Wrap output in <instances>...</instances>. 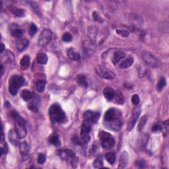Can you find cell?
<instances>
[{"label": "cell", "mask_w": 169, "mask_h": 169, "mask_svg": "<svg viewBox=\"0 0 169 169\" xmlns=\"http://www.w3.org/2000/svg\"><path fill=\"white\" fill-rule=\"evenodd\" d=\"M48 115L50 120L54 123H63L66 119V115L65 112L61 107L60 104L57 103L53 104L50 107L48 111Z\"/></svg>", "instance_id": "1"}, {"label": "cell", "mask_w": 169, "mask_h": 169, "mask_svg": "<svg viewBox=\"0 0 169 169\" xmlns=\"http://www.w3.org/2000/svg\"><path fill=\"white\" fill-rule=\"evenodd\" d=\"M11 116L14 120L15 130L20 139L24 138L27 134V130L25 125V120L19 116V114L14 111L11 113Z\"/></svg>", "instance_id": "2"}, {"label": "cell", "mask_w": 169, "mask_h": 169, "mask_svg": "<svg viewBox=\"0 0 169 169\" xmlns=\"http://www.w3.org/2000/svg\"><path fill=\"white\" fill-rule=\"evenodd\" d=\"M24 83V79L22 75H15L9 80V91L12 95H16L19 88Z\"/></svg>", "instance_id": "3"}, {"label": "cell", "mask_w": 169, "mask_h": 169, "mask_svg": "<svg viewBox=\"0 0 169 169\" xmlns=\"http://www.w3.org/2000/svg\"><path fill=\"white\" fill-rule=\"evenodd\" d=\"M99 137L101 141V145L104 149H111L115 145V138L111 133L104 131H100L99 133Z\"/></svg>", "instance_id": "4"}, {"label": "cell", "mask_w": 169, "mask_h": 169, "mask_svg": "<svg viewBox=\"0 0 169 169\" xmlns=\"http://www.w3.org/2000/svg\"><path fill=\"white\" fill-rule=\"evenodd\" d=\"M122 113L120 110L116 108H110L105 112L104 116V123L115 122L122 120Z\"/></svg>", "instance_id": "5"}, {"label": "cell", "mask_w": 169, "mask_h": 169, "mask_svg": "<svg viewBox=\"0 0 169 169\" xmlns=\"http://www.w3.org/2000/svg\"><path fill=\"white\" fill-rule=\"evenodd\" d=\"M92 124L90 122L84 120L81 130V134H80V139H81V144L84 145L85 143H87L90 141L91 137L89 133L91 130V126Z\"/></svg>", "instance_id": "6"}, {"label": "cell", "mask_w": 169, "mask_h": 169, "mask_svg": "<svg viewBox=\"0 0 169 169\" xmlns=\"http://www.w3.org/2000/svg\"><path fill=\"white\" fill-rule=\"evenodd\" d=\"M95 71L97 75L104 79L112 80L116 78V74L104 66H98L96 67Z\"/></svg>", "instance_id": "7"}, {"label": "cell", "mask_w": 169, "mask_h": 169, "mask_svg": "<svg viewBox=\"0 0 169 169\" xmlns=\"http://www.w3.org/2000/svg\"><path fill=\"white\" fill-rule=\"evenodd\" d=\"M52 39V32L48 28H44L42 31L39 36L38 44L41 47H44L47 45L51 41Z\"/></svg>", "instance_id": "8"}, {"label": "cell", "mask_w": 169, "mask_h": 169, "mask_svg": "<svg viewBox=\"0 0 169 169\" xmlns=\"http://www.w3.org/2000/svg\"><path fill=\"white\" fill-rule=\"evenodd\" d=\"M142 58L148 66L152 67H159L161 64L158 59L150 52H143L142 54Z\"/></svg>", "instance_id": "9"}, {"label": "cell", "mask_w": 169, "mask_h": 169, "mask_svg": "<svg viewBox=\"0 0 169 169\" xmlns=\"http://www.w3.org/2000/svg\"><path fill=\"white\" fill-rule=\"evenodd\" d=\"M141 107L137 105L133 109L132 115L131 116L130 119L129 120L128 127H127V130H128V131H131L134 128L139 116L141 115Z\"/></svg>", "instance_id": "10"}, {"label": "cell", "mask_w": 169, "mask_h": 169, "mask_svg": "<svg viewBox=\"0 0 169 169\" xmlns=\"http://www.w3.org/2000/svg\"><path fill=\"white\" fill-rule=\"evenodd\" d=\"M57 155L60 157L62 160H66V161H69L75 157V152L71 149H60L57 151Z\"/></svg>", "instance_id": "11"}, {"label": "cell", "mask_w": 169, "mask_h": 169, "mask_svg": "<svg viewBox=\"0 0 169 169\" xmlns=\"http://www.w3.org/2000/svg\"><path fill=\"white\" fill-rule=\"evenodd\" d=\"M100 117V113L99 112H93L92 111H87L83 114L84 120L90 122L92 124L98 121Z\"/></svg>", "instance_id": "12"}, {"label": "cell", "mask_w": 169, "mask_h": 169, "mask_svg": "<svg viewBox=\"0 0 169 169\" xmlns=\"http://www.w3.org/2000/svg\"><path fill=\"white\" fill-rule=\"evenodd\" d=\"M2 62L5 63H10L15 60V55L10 50H5L2 53Z\"/></svg>", "instance_id": "13"}, {"label": "cell", "mask_w": 169, "mask_h": 169, "mask_svg": "<svg viewBox=\"0 0 169 169\" xmlns=\"http://www.w3.org/2000/svg\"><path fill=\"white\" fill-rule=\"evenodd\" d=\"M148 141H149V135L145 133H142L140 136H139L137 140V146L139 147V149H144Z\"/></svg>", "instance_id": "14"}, {"label": "cell", "mask_w": 169, "mask_h": 169, "mask_svg": "<svg viewBox=\"0 0 169 169\" xmlns=\"http://www.w3.org/2000/svg\"><path fill=\"white\" fill-rule=\"evenodd\" d=\"M129 161V156L128 153L126 151H123L121 153L119 159V165H118V168L123 169L126 168V167L128 165V163Z\"/></svg>", "instance_id": "15"}, {"label": "cell", "mask_w": 169, "mask_h": 169, "mask_svg": "<svg viewBox=\"0 0 169 169\" xmlns=\"http://www.w3.org/2000/svg\"><path fill=\"white\" fill-rule=\"evenodd\" d=\"M19 152L21 155L23 157H27L30 152V147L27 142H22L19 144Z\"/></svg>", "instance_id": "16"}, {"label": "cell", "mask_w": 169, "mask_h": 169, "mask_svg": "<svg viewBox=\"0 0 169 169\" xmlns=\"http://www.w3.org/2000/svg\"><path fill=\"white\" fill-rule=\"evenodd\" d=\"M8 137H9V140L12 143L13 145L17 146L18 145L19 139H20L18 136L17 133H16L15 130H10L9 133H8Z\"/></svg>", "instance_id": "17"}, {"label": "cell", "mask_w": 169, "mask_h": 169, "mask_svg": "<svg viewBox=\"0 0 169 169\" xmlns=\"http://www.w3.org/2000/svg\"><path fill=\"white\" fill-rule=\"evenodd\" d=\"M28 45V40L25 39H19L16 42V48L20 52H22L26 49L27 48Z\"/></svg>", "instance_id": "18"}, {"label": "cell", "mask_w": 169, "mask_h": 169, "mask_svg": "<svg viewBox=\"0 0 169 169\" xmlns=\"http://www.w3.org/2000/svg\"><path fill=\"white\" fill-rule=\"evenodd\" d=\"M115 91L111 87H106L103 91V95L105 98L108 101L112 100L114 96H115Z\"/></svg>", "instance_id": "19"}, {"label": "cell", "mask_w": 169, "mask_h": 169, "mask_svg": "<svg viewBox=\"0 0 169 169\" xmlns=\"http://www.w3.org/2000/svg\"><path fill=\"white\" fill-rule=\"evenodd\" d=\"M30 65V57L28 55H25L20 61V68L22 70L28 69Z\"/></svg>", "instance_id": "20"}, {"label": "cell", "mask_w": 169, "mask_h": 169, "mask_svg": "<svg viewBox=\"0 0 169 169\" xmlns=\"http://www.w3.org/2000/svg\"><path fill=\"white\" fill-rule=\"evenodd\" d=\"M67 56H68L71 60H79L80 59V57H81L80 56L79 53L73 48H70L67 50Z\"/></svg>", "instance_id": "21"}, {"label": "cell", "mask_w": 169, "mask_h": 169, "mask_svg": "<svg viewBox=\"0 0 169 169\" xmlns=\"http://www.w3.org/2000/svg\"><path fill=\"white\" fill-rule=\"evenodd\" d=\"M9 9L11 13H12L15 17H23L25 15L23 9H19V8L15 6H10L9 7Z\"/></svg>", "instance_id": "22"}, {"label": "cell", "mask_w": 169, "mask_h": 169, "mask_svg": "<svg viewBox=\"0 0 169 169\" xmlns=\"http://www.w3.org/2000/svg\"><path fill=\"white\" fill-rule=\"evenodd\" d=\"M134 62V60L132 57L129 56L124 61H122V63L120 64V67L122 69H126L128 68L130 66L133 65Z\"/></svg>", "instance_id": "23"}, {"label": "cell", "mask_w": 169, "mask_h": 169, "mask_svg": "<svg viewBox=\"0 0 169 169\" xmlns=\"http://www.w3.org/2000/svg\"><path fill=\"white\" fill-rule=\"evenodd\" d=\"M126 56V53L122 51H117L113 55L112 62L113 63L116 64L118 62H119L121 60L124 58Z\"/></svg>", "instance_id": "24"}, {"label": "cell", "mask_w": 169, "mask_h": 169, "mask_svg": "<svg viewBox=\"0 0 169 169\" xmlns=\"http://www.w3.org/2000/svg\"><path fill=\"white\" fill-rule=\"evenodd\" d=\"M112 100H115V103H116L118 104H122L124 103L125 98L123 95L122 94V92L118 91L115 92V96H114V98Z\"/></svg>", "instance_id": "25"}, {"label": "cell", "mask_w": 169, "mask_h": 169, "mask_svg": "<svg viewBox=\"0 0 169 169\" xmlns=\"http://www.w3.org/2000/svg\"><path fill=\"white\" fill-rule=\"evenodd\" d=\"M21 96L22 97V99L24 101H29L33 99L34 95L31 91L27 89H24L21 92Z\"/></svg>", "instance_id": "26"}, {"label": "cell", "mask_w": 169, "mask_h": 169, "mask_svg": "<svg viewBox=\"0 0 169 169\" xmlns=\"http://www.w3.org/2000/svg\"><path fill=\"white\" fill-rule=\"evenodd\" d=\"M49 141L50 143H51V144L56 146V147H59L61 145L60 138H59L58 135L56 133H53L50 136Z\"/></svg>", "instance_id": "27"}, {"label": "cell", "mask_w": 169, "mask_h": 169, "mask_svg": "<svg viewBox=\"0 0 169 169\" xmlns=\"http://www.w3.org/2000/svg\"><path fill=\"white\" fill-rule=\"evenodd\" d=\"M36 62L39 64L45 65L48 62V56L44 53H40L36 56Z\"/></svg>", "instance_id": "28"}, {"label": "cell", "mask_w": 169, "mask_h": 169, "mask_svg": "<svg viewBox=\"0 0 169 169\" xmlns=\"http://www.w3.org/2000/svg\"><path fill=\"white\" fill-rule=\"evenodd\" d=\"M77 82L79 84V85L83 87H87L88 83L87 81L86 77L83 74L79 75L77 77Z\"/></svg>", "instance_id": "29"}, {"label": "cell", "mask_w": 169, "mask_h": 169, "mask_svg": "<svg viewBox=\"0 0 169 169\" xmlns=\"http://www.w3.org/2000/svg\"><path fill=\"white\" fill-rule=\"evenodd\" d=\"M45 86H46V81L44 79H39L37 80L36 82V88L37 91L42 92L45 89Z\"/></svg>", "instance_id": "30"}, {"label": "cell", "mask_w": 169, "mask_h": 169, "mask_svg": "<svg viewBox=\"0 0 169 169\" xmlns=\"http://www.w3.org/2000/svg\"><path fill=\"white\" fill-rule=\"evenodd\" d=\"M97 35V30L96 28L89 27L88 30V36L91 40L95 42L96 40V38Z\"/></svg>", "instance_id": "31"}, {"label": "cell", "mask_w": 169, "mask_h": 169, "mask_svg": "<svg viewBox=\"0 0 169 169\" xmlns=\"http://www.w3.org/2000/svg\"><path fill=\"white\" fill-rule=\"evenodd\" d=\"M147 120H148V117H147V115H144V116H143L141 117L140 121H139V124L137 126V130H138V132H141V131L143 129L145 125L147 123Z\"/></svg>", "instance_id": "32"}, {"label": "cell", "mask_w": 169, "mask_h": 169, "mask_svg": "<svg viewBox=\"0 0 169 169\" xmlns=\"http://www.w3.org/2000/svg\"><path fill=\"white\" fill-rule=\"evenodd\" d=\"M105 159L110 164H113L115 162V155L112 153H107L105 155Z\"/></svg>", "instance_id": "33"}, {"label": "cell", "mask_w": 169, "mask_h": 169, "mask_svg": "<svg viewBox=\"0 0 169 169\" xmlns=\"http://www.w3.org/2000/svg\"><path fill=\"white\" fill-rule=\"evenodd\" d=\"M167 81H166V79L164 77H160V80L157 83V91H161L163 90V88L166 86Z\"/></svg>", "instance_id": "34"}, {"label": "cell", "mask_w": 169, "mask_h": 169, "mask_svg": "<svg viewBox=\"0 0 169 169\" xmlns=\"http://www.w3.org/2000/svg\"><path fill=\"white\" fill-rule=\"evenodd\" d=\"M11 35L13 37L17 38V39H20V38L23 36V32L20 28H16V29H14L13 31H12Z\"/></svg>", "instance_id": "35"}, {"label": "cell", "mask_w": 169, "mask_h": 169, "mask_svg": "<svg viewBox=\"0 0 169 169\" xmlns=\"http://www.w3.org/2000/svg\"><path fill=\"white\" fill-rule=\"evenodd\" d=\"M151 130H152V132L154 133L160 132L163 130V127L160 124H158V123L155 124L154 125H153V126H152Z\"/></svg>", "instance_id": "36"}, {"label": "cell", "mask_w": 169, "mask_h": 169, "mask_svg": "<svg viewBox=\"0 0 169 169\" xmlns=\"http://www.w3.org/2000/svg\"><path fill=\"white\" fill-rule=\"evenodd\" d=\"M93 166L96 168H103V162L101 159L97 158L95 159V161L93 162Z\"/></svg>", "instance_id": "37"}, {"label": "cell", "mask_w": 169, "mask_h": 169, "mask_svg": "<svg viewBox=\"0 0 169 169\" xmlns=\"http://www.w3.org/2000/svg\"><path fill=\"white\" fill-rule=\"evenodd\" d=\"M62 40L66 42H69L72 40V35L69 32H66L62 35Z\"/></svg>", "instance_id": "38"}, {"label": "cell", "mask_w": 169, "mask_h": 169, "mask_svg": "<svg viewBox=\"0 0 169 169\" xmlns=\"http://www.w3.org/2000/svg\"><path fill=\"white\" fill-rule=\"evenodd\" d=\"M135 165L138 168H143L146 166V162L144 160H137L135 162Z\"/></svg>", "instance_id": "39"}, {"label": "cell", "mask_w": 169, "mask_h": 169, "mask_svg": "<svg viewBox=\"0 0 169 169\" xmlns=\"http://www.w3.org/2000/svg\"><path fill=\"white\" fill-rule=\"evenodd\" d=\"M37 31H38V28L36 26V24H35L34 23H32L31 25L30 29H29V34H30V35L31 36L35 35Z\"/></svg>", "instance_id": "40"}, {"label": "cell", "mask_w": 169, "mask_h": 169, "mask_svg": "<svg viewBox=\"0 0 169 169\" xmlns=\"http://www.w3.org/2000/svg\"><path fill=\"white\" fill-rule=\"evenodd\" d=\"M132 102L135 105H138L139 102H140V98L137 94H135L132 97Z\"/></svg>", "instance_id": "41"}, {"label": "cell", "mask_w": 169, "mask_h": 169, "mask_svg": "<svg viewBox=\"0 0 169 169\" xmlns=\"http://www.w3.org/2000/svg\"><path fill=\"white\" fill-rule=\"evenodd\" d=\"M38 163L40 164H44L46 161V156L42 154V153H40L39 155V157H38Z\"/></svg>", "instance_id": "42"}, {"label": "cell", "mask_w": 169, "mask_h": 169, "mask_svg": "<svg viewBox=\"0 0 169 169\" xmlns=\"http://www.w3.org/2000/svg\"><path fill=\"white\" fill-rule=\"evenodd\" d=\"M28 3L31 4V6L32 7V9L34 11H35L36 13L40 15V9H39V7H38L37 4L35 3V2H28Z\"/></svg>", "instance_id": "43"}, {"label": "cell", "mask_w": 169, "mask_h": 169, "mask_svg": "<svg viewBox=\"0 0 169 169\" xmlns=\"http://www.w3.org/2000/svg\"><path fill=\"white\" fill-rule=\"evenodd\" d=\"M92 17H93L94 21H96V22H99V23L103 22V19H101L100 17L98 14H97V13L95 11L92 13Z\"/></svg>", "instance_id": "44"}, {"label": "cell", "mask_w": 169, "mask_h": 169, "mask_svg": "<svg viewBox=\"0 0 169 169\" xmlns=\"http://www.w3.org/2000/svg\"><path fill=\"white\" fill-rule=\"evenodd\" d=\"M116 33L124 37H127L129 36V32L124 30H116Z\"/></svg>", "instance_id": "45"}, {"label": "cell", "mask_w": 169, "mask_h": 169, "mask_svg": "<svg viewBox=\"0 0 169 169\" xmlns=\"http://www.w3.org/2000/svg\"><path fill=\"white\" fill-rule=\"evenodd\" d=\"M2 148L3 149V153H4V154H7V151H8V147H7V143H5V144H4V147H2Z\"/></svg>", "instance_id": "46"}, {"label": "cell", "mask_w": 169, "mask_h": 169, "mask_svg": "<svg viewBox=\"0 0 169 169\" xmlns=\"http://www.w3.org/2000/svg\"><path fill=\"white\" fill-rule=\"evenodd\" d=\"M5 45H4L3 43H2V46H1V49H0V52H1V53L3 52L4 50H5Z\"/></svg>", "instance_id": "47"}, {"label": "cell", "mask_w": 169, "mask_h": 169, "mask_svg": "<svg viewBox=\"0 0 169 169\" xmlns=\"http://www.w3.org/2000/svg\"><path fill=\"white\" fill-rule=\"evenodd\" d=\"M1 71H2V75H3V67L2 64L1 65Z\"/></svg>", "instance_id": "48"}]
</instances>
